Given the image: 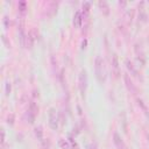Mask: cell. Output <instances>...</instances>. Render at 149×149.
<instances>
[{
  "mask_svg": "<svg viewBox=\"0 0 149 149\" xmlns=\"http://www.w3.org/2000/svg\"><path fill=\"white\" fill-rule=\"evenodd\" d=\"M49 125L53 129H57V118L56 112L54 108H50V111H49Z\"/></svg>",
  "mask_w": 149,
  "mask_h": 149,
  "instance_id": "1",
  "label": "cell"
},
{
  "mask_svg": "<svg viewBox=\"0 0 149 149\" xmlns=\"http://www.w3.org/2000/svg\"><path fill=\"white\" fill-rule=\"evenodd\" d=\"M96 74L99 80H101V74H103V61L100 57L96 58Z\"/></svg>",
  "mask_w": 149,
  "mask_h": 149,
  "instance_id": "2",
  "label": "cell"
},
{
  "mask_svg": "<svg viewBox=\"0 0 149 149\" xmlns=\"http://www.w3.org/2000/svg\"><path fill=\"white\" fill-rule=\"evenodd\" d=\"M79 85H80V90L82 92L84 93L85 91V88H86V83H88V79H86V72L85 71H82V74L79 76Z\"/></svg>",
  "mask_w": 149,
  "mask_h": 149,
  "instance_id": "3",
  "label": "cell"
},
{
  "mask_svg": "<svg viewBox=\"0 0 149 149\" xmlns=\"http://www.w3.org/2000/svg\"><path fill=\"white\" fill-rule=\"evenodd\" d=\"M125 80H126V83H127L128 89H129V90H132V91L134 92V91H135V88H134V85H133V83H132L131 80H129V78H128V76H127V74L125 76Z\"/></svg>",
  "mask_w": 149,
  "mask_h": 149,
  "instance_id": "4",
  "label": "cell"
},
{
  "mask_svg": "<svg viewBox=\"0 0 149 149\" xmlns=\"http://www.w3.org/2000/svg\"><path fill=\"white\" fill-rule=\"evenodd\" d=\"M114 143L118 146L119 148H120V145H122V141H121V139L119 137L118 133H115V134H114Z\"/></svg>",
  "mask_w": 149,
  "mask_h": 149,
  "instance_id": "5",
  "label": "cell"
},
{
  "mask_svg": "<svg viewBox=\"0 0 149 149\" xmlns=\"http://www.w3.org/2000/svg\"><path fill=\"white\" fill-rule=\"evenodd\" d=\"M35 134H36V136L39 137V140L42 141V135H43V133H42V129H41L40 127L35 129Z\"/></svg>",
  "mask_w": 149,
  "mask_h": 149,
  "instance_id": "6",
  "label": "cell"
},
{
  "mask_svg": "<svg viewBox=\"0 0 149 149\" xmlns=\"http://www.w3.org/2000/svg\"><path fill=\"white\" fill-rule=\"evenodd\" d=\"M79 15H80V13L76 14V26H77V27L80 26V19H79Z\"/></svg>",
  "mask_w": 149,
  "mask_h": 149,
  "instance_id": "7",
  "label": "cell"
},
{
  "mask_svg": "<svg viewBox=\"0 0 149 149\" xmlns=\"http://www.w3.org/2000/svg\"><path fill=\"white\" fill-rule=\"evenodd\" d=\"M127 66H128V69H129V70H132V72H133V74H136V71L134 70V68H133V65H132V63H129V62H127Z\"/></svg>",
  "mask_w": 149,
  "mask_h": 149,
  "instance_id": "8",
  "label": "cell"
},
{
  "mask_svg": "<svg viewBox=\"0 0 149 149\" xmlns=\"http://www.w3.org/2000/svg\"><path fill=\"white\" fill-rule=\"evenodd\" d=\"M113 63H114V68H115V69H118V61H117V57H115V56L113 57Z\"/></svg>",
  "mask_w": 149,
  "mask_h": 149,
  "instance_id": "9",
  "label": "cell"
},
{
  "mask_svg": "<svg viewBox=\"0 0 149 149\" xmlns=\"http://www.w3.org/2000/svg\"><path fill=\"white\" fill-rule=\"evenodd\" d=\"M60 146H62L63 148H69V145H68L66 142H65V143H63V142L61 141V142H60Z\"/></svg>",
  "mask_w": 149,
  "mask_h": 149,
  "instance_id": "10",
  "label": "cell"
}]
</instances>
